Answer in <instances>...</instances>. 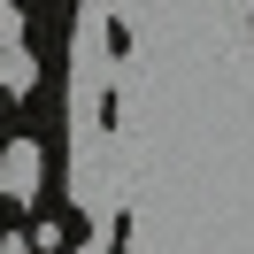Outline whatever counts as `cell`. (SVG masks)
I'll return each instance as SVG.
<instances>
[{
	"instance_id": "2",
	"label": "cell",
	"mask_w": 254,
	"mask_h": 254,
	"mask_svg": "<svg viewBox=\"0 0 254 254\" xmlns=\"http://www.w3.org/2000/svg\"><path fill=\"white\" fill-rule=\"evenodd\" d=\"M0 85H8V93H31V85H39V62L23 47H8V54H0Z\"/></svg>"
},
{
	"instance_id": "5",
	"label": "cell",
	"mask_w": 254,
	"mask_h": 254,
	"mask_svg": "<svg viewBox=\"0 0 254 254\" xmlns=\"http://www.w3.org/2000/svg\"><path fill=\"white\" fill-rule=\"evenodd\" d=\"M0 146H8V139H0Z\"/></svg>"
},
{
	"instance_id": "1",
	"label": "cell",
	"mask_w": 254,
	"mask_h": 254,
	"mask_svg": "<svg viewBox=\"0 0 254 254\" xmlns=\"http://www.w3.org/2000/svg\"><path fill=\"white\" fill-rule=\"evenodd\" d=\"M39 177H47L39 139H8L0 146V192H8V200H39Z\"/></svg>"
},
{
	"instance_id": "3",
	"label": "cell",
	"mask_w": 254,
	"mask_h": 254,
	"mask_svg": "<svg viewBox=\"0 0 254 254\" xmlns=\"http://www.w3.org/2000/svg\"><path fill=\"white\" fill-rule=\"evenodd\" d=\"M8 47H23V16L8 8V0H0V54H8Z\"/></svg>"
},
{
	"instance_id": "4",
	"label": "cell",
	"mask_w": 254,
	"mask_h": 254,
	"mask_svg": "<svg viewBox=\"0 0 254 254\" xmlns=\"http://www.w3.org/2000/svg\"><path fill=\"white\" fill-rule=\"evenodd\" d=\"M39 239H23V231H0V254H31Z\"/></svg>"
}]
</instances>
